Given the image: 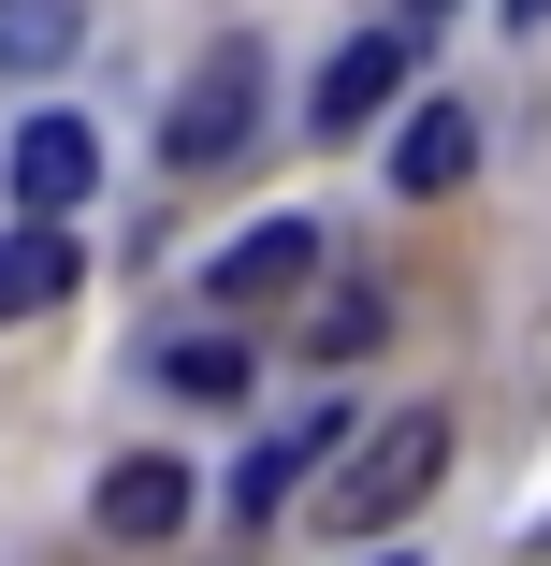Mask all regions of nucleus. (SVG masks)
<instances>
[{
  "label": "nucleus",
  "mask_w": 551,
  "mask_h": 566,
  "mask_svg": "<svg viewBox=\"0 0 551 566\" xmlns=\"http://www.w3.org/2000/svg\"><path fill=\"white\" fill-rule=\"evenodd\" d=\"M262 73H276V59H262L247 30H218V44L189 59V87L160 102V160H174V175H218V160L262 132Z\"/></svg>",
  "instance_id": "f257e3e1"
},
{
  "label": "nucleus",
  "mask_w": 551,
  "mask_h": 566,
  "mask_svg": "<svg viewBox=\"0 0 551 566\" xmlns=\"http://www.w3.org/2000/svg\"><path fill=\"white\" fill-rule=\"evenodd\" d=\"M435 480H451V421H435V407H406V421H378V436L349 450V480L319 494V523H335V537H392Z\"/></svg>",
  "instance_id": "f03ea898"
},
{
  "label": "nucleus",
  "mask_w": 551,
  "mask_h": 566,
  "mask_svg": "<svg viewBox=\"0 0 551 566\" xmlns=\"http://www.w3.org/2000/svg\"><path fill=\"white\" fill-rule=\"evenodd\" d=\"M15 218H73L87 189H102V132L73 117V102H44V117H15Z\"/></svg>",
  "instance_id": "7ed1b4c3"
},
{
  "label": "nucleus",
  "mask_w": 551,
  "mask_h": 566,
  "mask_svg": "<svg viewBox=\"0 0 551 566\" xmlns=\"http://www.w3.org/2000/svg\"><path fill=\"white\" fill-rule=\"evenodd\" d=\"M406 73H421V44L378 15V30H349L335 59H319V102H305V117H319V132H363V117H392V102H406Z\"/></svg>",
  "instance_id": "20e7f679"
},
{
  "label": "nucleus",
  "mask_w": 551,
  "mask_h": 566,
  "mask_svg": "<svg viewBox=\"0 0 551 566\" xmlns=\"http://www.w3.org/2000/svg\"><path fill=\"white\" fill-rule=\"evenodd\" d=\"M305 276H319V218H262V233H233V248L203 262V305H247V319H262V305H290Z\"/></svg>",
  "instance_id": "39448f33"
},
{
  "label": "nucleus",
  "mask_w": 551,
  "mask_h": 566,
  "mask_svg": "<svg viewBox=\"0 0 551 566\" xmlns=\"http://www.w3.org/2000/svg\"><path fill=\"white\" fill-rule=\"evenodd\" d=\"M87 523L117 537V552H160V537L189 523V465H174V450H131V465H102V494H87Z\"/></svg>",
  "instance_id": "423d86ee"
},
{
  "label": "nucleus",
  "mask_w": 551,
  "mask_h": 566,
  "mask_svg": "<svg viewBox=\"0 0 551 566\" xmlns=\"http://www.w3.org/2000/svg\"><path fill=\"white\" fill-rule=\"evenodd\" d=\"M335 450H349V421H335V407H319V421H290V436H262L247 465H233V523H276L319 465H335Z\"/></svg>",
  "instance_id": "0eeeda50"
},
{
  "label": "nucleus",
  "mask_w": 551,
  "mask_h": 566,
  "mask_svg": "<svg viewBox=\"0 0 551 566\" xmlns=\"http://www.w3.org/2000/svg\"><path fill=\"white\" fill-rule=\"evenodd\" d=\"M73 218H15L0 233V319H44V305H73Z\"/></svg>",
  "instance_id": "6e6552de"
},
{
  "label": "nucleus",
  "mask_w": 551,
  "mask_h": 566,
  "mask_svg": "<svg viewBox=\"0 0 551 566\" xmlns=\"http://www.w3.org/2000/svg\"><path fill=\"white\" fill-rule=\"evenodd\" d=\"M465 175H479V117H465V102H421V117L392 132V189L435 203V189H465Z\"/></svg>",
  "instance_id": "1a4fd4ad"
},
{
  "label": "nucleus",
  "mask_w": 551,
  "mask_h": 566,
  "mask_svg": "<svg viewBox=\"0 0 551 566\" xmlns=\"http://www.w3.org/2000/svg\"><path fill=\"white\" fill-rule=\"evenodd\" d=\"M160 392L174 407H233L247 392V334H174V349H160Z\"/></svg>",
  "instance_id": "9d476101"
},
{
  "label": "nucleus",
  "mask_w": 551,
  "mask_h": 566,
  "mask_svg": "<svg viewBox=\"0 0 551 566\" xmlns=\"http://www.w3.org/2000/svg\"><path fill=\"white\" fill-rule=\"evenodd\" d=\"M87 30V0H0V73H59Z\"/></svg>",
  "instance_id": "9b49d317"
},
{
  "label": "nucleus",
  "mask_w": 551,
  "mask_h": 566,
  "mask_svg": "<svg viewBox=\"0 0 551 566\" xmlns=\"http://www.w3.org/2000/svg\"><path fill=\"white\" fill-rule=\"evenodd\" d=\"M378 334H392V291H335L319 305V364H363Z\"/></svg>",
  "instance_id": "f8f14e48"
},
{
  "label": "nucleus",
  "mask_w": 551,
  "mask_h": 566,
  "mask_svg": "<svg viewBox=\"0 0 551 566\" xmlns=\"http://www.w3.org/2000/svg\"><path fill=\"white\" fill-rule=\"evenodd\" d=\"M435 15H451V0H392V30H406V44H435Z\"/></svg>",
  "instance_id": "ddd939ff"
},
{
  "label": "nucleus",
  "mask_w": 551,
  "mask_h": 566,
  "mask_svg": "<svg viewBox=\"0 0 551 566\" xmlns=\"http://www.w3.org/2000/svg\"><path fill=\"white\" fill-rule=\"evenodd\" d=\"M494 15H508V44H522V30H551V0H494Z\"/></svg>",
  "instance_id": "4468645a"
},
{
  "label": "nucleus",
  "mask_w": 551,
  "mask_h": 566,
  "mask_svg": "<svg viewBox=\"0 0 551 566\" xmlns=\"http://www.w3.org/2000/svg\"><path fill=\"white\" fill-rule=\"evenodd\" d=\"M363 566H406V552H363Z\"/></svg>",
  "instance_id": "2eb2a0df"
}]
</instances>
